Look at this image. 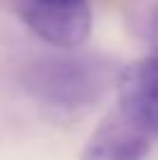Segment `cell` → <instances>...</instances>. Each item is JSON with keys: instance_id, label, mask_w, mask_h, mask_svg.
Segmentation results:
<instances>
[{"instance_id": "6da1fadb", "label": "cell", "mask_w": 158, "mask_h": 160, "mask_svg": "<svg viewBox=\"0 0 158 160\" xmlns=\"http://www.w3.org/2000/svg\"><path fill=\"white\" fill-rule=\"evenodd\" d=\"M119 81L114 65L95 53H49L23 68L26 93L63 116H77L93 109Z\"/></svg>"}, {"instance_id": "7a4b0ae2", "label": "cell", "mask_w": 158, "mask_h": 160, "mask_svg": "<svg viewBox=\"0 0 158 160\" xmlns=\"http://www.w3.org/2000/svg\"><path fill=\"white\" fill-rule=\"evenodd\" d=\"M14 9L35 37L72 51L91 35V5L89 2H44V0H14Z\"/></svg>"}, {"instance_id": "3957f363", "label": "cell", "mask_w": 158, "mask_h": 160, "mask_svg": "<svg viewBox=\"0 0 158 160\" xmlns=\"http://www.w3.org/2000/svg\"><path fill=\"white\" fill-rule=\"evenodd\" d=\"M119 114L137 130L158 137V56L126 65L119 72Z\"/></svg>"}, {"instance_id": "277c9868", "label": "cell", "mask_w": 158, "mask_h": 160, "mask_svg": "<svg viewBox=\"0 0 158 160\" xmlns=\"http://www.w3.org/2000/svg\"><path fill=\"white\" fill-rule=\"evenodd\" d=\"M151 142L149 135L116 114L95 128L81 151V160H144L151 151Z\"/></svg>"}, {"instance_id": "5b68a950", "label": "cell", "mask_w": 158, "mask_h": 160, "mask_svg": "<svg viewBox=\"0 0 158 160\" xmlns=\"http://www.w3.org/2000/svg\"><path fill=\"white\" fill-rule=\"evenodd\" d=\"M146 35H149V44H151V56H158V7L151 12L149 26H146Z\"/></svg>"}, {"instance_id": "8992f818", "label": "cell", "mask_w": 158, "mask_h": 160, "mask_svg": "<svg viewBox=\"0 0 158 160\" xmlns=\"http://www.w3.org/2000/svg\"><path fill=\"white\" fill-rule=\"evenodd\" d=\"M44 2H89V0H44Z\"/></svg>"}]
</instances>
